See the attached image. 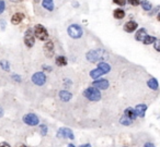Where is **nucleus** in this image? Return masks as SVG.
I'll use <instances>...</instances> for the list:
<instances>
[{"label": "nucleus", "mask_w": 160, "mask_h": 147, "mask_svg": "<svg viewBox=\"0 0 160 147\" xmlns=\"http://www.w3.org/2000/svg\"><path fill=\"white\" fill-rule=\"evenodd\" d=\"M44 50H45V53L48 58L53 57L54 55V43L52 40H48V42L45 43L44 45Z\"/></svg>", "instance_id": "nucleus-11"}, {"label": "nucleus", "mask_w": 160, "mask_h": 147, "mask_svg": "<svg viewBox=\"0 0 160 147\" xmlns=\"http://www.w3.org/2000/svg\"><path fill=\"white\" fill-rule=\"evenodd\" d=\"M144 147H156V146L152 144V143H146V144L144 145Z\"/></svg>", "instance_id": "nucleus-34"}, {"label": "nucleus", "mask_w": 160, "mask_h": 147, "mask_svg": "<svg viewBox=\"0 0 160 147\" xmlns=\"http://www.w3.org/2000/svg\"><path fill=\"white\" fill-rule=\"evenodd\" d=\"M98 68L100 69L101 71H103V73H104V74H107V73H109L110 71H111V66H110L109 63H107V62H104V61L99 62Z\"/></svg>", "instance_id": "nucleus-17"}, {"label": "nucleus", "mask_w": 160, "mask_h": 147, "mask_svg": "<svg viewBox=\"0 0 160 147\" xmlns=\"http://www.w3.org/2000/svg\"><path fill=\"white\" fill-rule=\"evenodd\" d=\"M153 47H155V49L158 51V53H160V39L156 40L155 44H153Z\"/></svg>", "instance_id": "nucleus-32"}, {"label": "nucleus", "mask_w": 160, "mask_h": 147, "mask_svg": "<svg viewBox=\"0 0 160 147\" xmlns=\"http://www.w3.org/2000/svg\"><path fill=\"white\" fill-rule=\"evenodd\" d=\"M43 68H44V70H46V71H52V68H51V67L43 66Z\"/></svg>", "instance_id": "nucleus-37"}, {"label": "nucleus", "mask_w": 160, "mask_h": 147, "mask_svg": "<svg viewBox=\"0 0 160 147\" xmlns=\"http://www.w3.org/2000/svg\"><path fill=\"white\" fill-rule=\"evenodd\" d=\"M140 6H142L144 11H150V10L152 9V5H151V2L148 1V0H142V1H140Z\"/></svg>", "instance_id": "nucleus-22"}, {"label": "nucleus", "mask_w": 160, "mask_h": 147, "mask_svg": "<svg viewBox=\"0 0 160 147\" xmlns=\"http://www.w3.org/2000/svg\"><path fill=\"white\" fill-rule=\"evenodd\" d=\"M157 40V38L155 36H150V35H146L145 38L142 39V43H144L145 45H151V44H155V42Z\"/></svg>", "instance_id": "nucleus-24"}, {"label": "nucleus", "mask_w": 160, "mask_h": 147, "mask_svg": "<svg viewBox=\"0 0 160 147\" xmlns=\"http://www.w3.org/2000/svg\"><path fill=\"white\" fill-rule=\"evenodd\" d=\"M146 35H147L146 30H145V29H140V30H138V31L136 32V34H135V39L138 40V42H142V39H144L145 36H146Z\"/></svg>", "instance_id": "nucleus-19"}, {"label": "nucleus", "mask_w": 160, "mask_h": 147, "mask_svg": "<svg viewBox=\"0 0 160 147\" xmlns=\"http://www.w3.org/2000/svg\"><path fill=\"white\" fill-rule=\"evenodd\" d=\"M83 96L87 99H89L90 101H99L101 99V93L98 88L93 87V86H90V87L85 90Z\"/></svg>", "instance_id": "nucleus-1"}, {"label": "nucleus", "mask_w": 160, "mask_h": 147, "mask_svg": "<svg viewBox=\"0 0 160 147\" xmlns=\"http://www.w3.org/2000/svg\"><path fill=\"white\" fill-rule=\"evenodd\" d=\"M157 20H158V21H159V22H160V11H159V12H158V13H157Z\"/></svg>", "instance_id": "nucleus-39"}, {"label": "nucleus", "mask_w": 160, "mask_h": 147, "mask_svg": "<svg viewBox=\"0 0 160 147\" xmlns=\"http://www.w3.org/2000/svg\"><path fill=\"white\" fill-rule=\"evenodd\" d=\"M6 10V3L3 0H0V14H2Z\"/></svg>", "instance_id": "nucleus-29"}, {"label": "nucleus", "mask_w": 160, "mask_h": 147, "mask_svg": "<svg viewBox=\"0 0 160 147\" xmlns=\"http://www.w3.org/2000/svg\"><path fill=\"white\" fill-rule=\"evenodd\" d=\"M55 62L58 67H65L67 64V58L65 56H58V57H56Z\"/></svg>", "instance_id": "nucleus-21"}, {"label": "nucleus", "mask_w": 160, "mask_h": 147, "mask_svg": "<svg viewBox=\"0 0 160 147\" xmlns=\"http://www.w3.org/2000/svg\"><path fill=\"white\" fill-rule=\"evenodd\" d=\"M120 122H121V124H123V125H131L132 123H133V120L127 118L126 116H123L122 118L120 119Z\"/></svg>", "instance_id": "nucleus-26"}, {"label": "nucleus", "mask_w": 160, "mask_h": 147, "mask_svg": "<svg viewBox=\"0 0 160 147\" xmlns=\"http://www.w3.org/2000/svg\"><path fill=\"white\" fill-rule=\"evenodd\" d=\"M40 129H41V134H42V135H46L47 134V126L45 124H42V125H40Z\"/></svg>", "instance_id": "nucleus-28"}, {"label": "nucleus", "mask_w": 160, "mask_h": 147, "mask_svg": "<svg viewBox=\"0 0 160 147\" xmlns=\"http://www.w3.org/2000/svg\"><path fill=\"white\" fill-rule=\"evenodd\" d=\"M68 147H76V146H75L73 144H69V145H68Z\"/></svg>", "instance_id": "nucleus-41"}, {"label": "nucleus", "mask_w": 160, "mask_h": 147, "mask_svg": "<svg viewBox=\"0 0 160 147\" xmlns=\"http://www.w3.org/2000/svg\"><path fill=\"white\" fill-rule=\"evenodd\" d=\"M67 33H68V35L70 36L71 38L78 39V38H80L82 36L83 30L79 24H71V25H69L68 29H67Z\"/></svg>", "instance_id": "nucleus-2"}, {"label": "nucleus", "mask_w": 160, "mask_h": 147, "mask_svg": "<svg viewBox=\"0 0 160 147\" xmlns=\"http://www.w3.org/2000/svg\"><path fill=\"white\" fill-rule=\"evenodd\" d=\"M113 2L115 3V5H118V6H121V7H124V6L126 5L127 0H113Z\"/></svg>", "instance_id": "nucleus-27"}, {"label": "nucleus", "mask_w": 160, "mask_h": 147, "mask_svg": "<svg viewBox=\"0 0 160 147\" xmlns=\"http://www.w3.org/2000/svg\"><path fill=\"white\" fill-rule=\"evenodd\" d=\"M134 110H135L136 116L139 117V118H144L145 112H146V110H147V105H145V103H139V105L136 106Z\"/></svg>", "instance_id": "nucleus-12"}, {"label": "nucleus", "mask_w": 160, "mask_h": 147, "mask_svg": "<svg viewBox=\"0 0 160 147\" xmlns=\"http://www.w3.org/2000/svg\"><path fill=\"white\" fill-rule=\"evenodd\" d=\"M12 2H20V1H22V0H11Z\"/></svg>", "instance_id": "nucleus-40"}, {"label": "nucleus", "mask_w": 160, "mask_h": 147, "mask_svg": "<svg viewBox=\"0 0 160 147\" xmlns=\"http://www.w3.org/2000/svg\"><path fill=\"white\" fill-rule=\"evenodd\" d=\"M0 68L2 69L3 71H6V72H9V71H10L9 61H8V60H6V59L0 60Z\"/></svg>", "instance_id": "nucleus-25"}, {"label": "nucleus", "mask_w": 160, "mask_h": 147, "mask_svg": "<svg viewBox=\"0 0 160 147\" xmlns=\"http://www.w3.org/2000/svg\"><path fill=\"white\" fill-rule=\"evenodd\" d=\"M42 6L47 11H53L54 8H55L53 0H42Z\"/></svg>", "instance_id": "nucleus-15"}, {"label": "nucleus", "mask_w": 160, "mask_h": 147, "mask_svg": "<svg viewBox=\"0 0 160 147\" xmlns=\"http://www.w3.org/2000/svg\"><path fill=\"white\" fill-rule=\"evenodd\" d=\"M87 59L89 60L90 62H97L98 60H103L107 55H105V51L104 50H101V49H98V50H90L87 53L86 55Z\"/></svg>", "instance_id": "nucleus-3"}, {"label": "nucleus", "mask_w": 160, "mask_h": 147, "mask_svg": "<svg viewBox=\"0 0 160 147\" xmlns=\"http://www.w3.org/2000/svg\"><path fill=\"white\" fill-rule=\"evenodd\" d=\"M24 44L27 45V47L29 48H32L35 44V36H34L33 33V30H28L25 32V35H24Z\"/></svg>", "instance_id": "nucleus-7"}, {"label": "nucleus", "mask_w": 160, "mask_h": 147, "mask_svg": "<svg viewBox=\"0 0 160 147\" xmlns=\"http://www.w3.org/2000/svg\"><path fill=\"white\" fill-rule=\"evenodd\" d=\"M138 24L135 22V21H128L124 24V31L127 32V33H133L137 30Z\"/></svg>", "instance_id": "nucleus-10"}, {"label": "nucleus", "mask_w": 160, "mask_h": 147, "mask_svg": "<svg viewBox=\"0 0 160 147\" xmlns=\"http://www.w3.org/2000/svg\"><path fill=\"white\" fill-rule=\"evenodd\" d=\"M31 80H32V82L35 84V85L43 86L45 83H46L47 77H46V75H45L44 72H36V73H34V74L32 75Z\"/></svg>", "instance_id": "nucleus-6"}, {"label": "nucleus", "mask_w": 160, "mask_h": 147, "mask_svg": "<svg viewBox=\"0 0 160 147\" xmlns=\"http://www.w3.org/2000/svg\"><path fill=\"white\" fill-rule=\"evenodd\" d=\"M58 96H59L60 100L64 101V103H67V101H69L72 98V94L70 92H68V90H60Z\"/></svg>", "instance_id": "nucleus-13"}, {"label": "nucleus", "mask_w": 160, "mask_h": 147, "mask_svg": "<svg viewBox=\"0 0 160 147\" xmlns=\"http://www.w3.org/2000/svg\"><path fill=\"white\" fill-rule=\"evenodd\" d=\"M79 147H91V145L90 144H82V145H80Z\"/></svg>", "instance_id": "nucleus-38"}, {"label": "nucleus", "mask_w": 160, "mask_h": 147, "mask_svg": "<svg viewBox=\"0 0 160 147\" xmlns=\"http://www.w3.org/2000/svg\"><path fill=\"white\" fill-rule=\"evenodd\" d=\"M3 112H5V111H3L2 107H1V106H0V118H1V117L3 116Z\"/></svg>", "instance_id": "nucleus-36"}, {"label": "nucleus", "mask_w": 160, "mask_h": 147, "mask_svg": "<svg viewBox=\"0 0 160 147\" xmlns=\"http://www.w3.org/2000/svg\"><path fill=\"white\" fill-rule=\"evenodd\" d=\"M23 19H24V14H23V13H20V12H18V13H14L13 16H11V23L13 25H18V24H20V23L22 22Z\"/></svg>", "instance_id": "nucleus-14"}, {"label": "nucleus", "mask_w": 160, "mask_h": 147, "mask_svg": "<svg viewBox=\"0 0 160 147\" xmlns=\"http://www.w3.org/2000/svg\"><path fill=\"white\" fill-rule=\"evenodd\" d=\"M113 16L115 19H118V20H122L125 16V11L123 9H115L113 11Z\"/></svg>", "instance_id": "nucleus-23"}, {"label": "nucleus", "mask_w": 160, "mask_h": 147, "mask_svg": "<svg viewBox=\"0 0 160 147\" xmlns=\"http://www.w3.org/2000/svg\"><path fill=\"white\" fill-rule=\"evenodd\" d=\"M147 85H148V87L150 88V90H157L158 87H159L158 81L155 79V77H151V79H149L148 82H147Z\"/></svg>", "instance_id": "nucleus-18"}, {"label": "nucleus", "mask_w": 160, "mask_h": 147, "mask_svg": "<svg viewBox=\"0 0 160 147\" xmlns=\"http://www.w3.org/2000/svg\"><path fill=\"white\" fill-rule=\"evenodd\" d=\"M0 147H11L8 143L6 142H2V143H0Z\"/></svg>", "instance_id": "nucleus-33"}, {"label": "nucleus", "mask_w": 160, "mask_h": 147, "mask_svg": "<svg viewBox=\"0 0 160 147\" xmlns=\"http://www.w3.org/2000/svg\"><path fill=\"white\" fill-rule=\"evenodd\" d=\"M57 137L60 138H69V140H73L75 135H73L72 131L68 127H65V129H60L57 132Z\"/></svg>", "instance_id": "nucleus-8"}, {"label": "nucleus", "mask_w": 160, "mask_h": 147, "mask_svg": "<svg viewBox=\"0 0 160 147\" xmlns=\"http://www.w3.org/2000/svg\"><path fill=\"white\" fill-rule=\"evenodd\" d=\"M20 147H27V146H25V145H21Z\"/></svg>", "instance_id": "nucleus-42"}, {"label": "nucleus", "mask_w": 160, "mask_h": 147, "mask_svg": "<svg viewBox=\"0 0 160 147\" xmlns=\"http://www.w3.org/2000/svg\"><path fill=\"white\" fill-rule=\"evenodd\" d=\"M103 74H104V73H103V71H101L99 68L93 69L92 71H90V76H91V79H93V80L100 79Z\"/></svg>", "instance_id": "nucleus-16"}, {"label": "nucleus", "mask_w": 160, "mask_h": 147, "mask_svg": "<svg viewBox=\"0 0 160 147\" xmlns=\"http://www.w3.org/2000/svg\"><path fill=\"white\" fill-rule=\"evenodd\" d=\"M127 1H128L133 7H137V6L140 5V0H127Z\"/></svg>", "instance_id": "nucleus-30"}, {"label": "nucleus", "mask_w": 160, "mask_h": 147, "mask_svg": "<svg viewBox=\"0 0 160 147\" xmlns=\"http://www.w3.org/2000/svg\"><path fill=\"white\" fill-rule=\"evenodd\" d=\"M0 24H1V29L5 30V25H6V22L3 20H0Z\"/></svg>", "instance_id": "nucleus-35"}, {"label": "nucleus", "mask_w": 160, "mask_h": 147, "mask_svg": "<svg viewBox=\"0 0 160 147\" xmlns=\"http://www.w3.org/2000/svg\"><path fill=\"white\" fill-rule=\"evenodd\" d=\"M33 33L34 36L40 40H46L48 37V32L42 24H36L33 29Z\"/></svg>", "instance_id": "nucleus-4"}, {"label": "nucleus", "mask_w": 160, "mask_h": 147, "mask_svg": "<svg viewBox=\"0 0 160 147\" xmlns=\"http://www.w3.org/2000/svg\"><path fill=\"white\" fill-rule=\"evenodd\" d=\"M22 120L25 124L30 125V126H36V125L40 124V119H38V117L36 116L35 113H32V112L24 114Z\"/></svg>", "instance_id": "nucleus-5"}, {"label": "nucleus", "mask_w": 160, "mask_h": 147, "mask_svg": "<svg viewBox=\"0 0 160 147\" xmlns=\"http://www.w3.org/2000/svg\"><path fill=\"white\" fill-rule=\"evenodd\" d=\"M124 116H126L127 118H129L133 121L136 120V118H137V116H136V113H135V110H134L133 108H127L124 111Z\"/></svg>", "instance_id": "nucleus-20"}, {"label": "nucleus", "mask_w": 160, "mask_h": 147, "mask_svg": "<svg viewBox=\"0 0 160 147\" xmlns=\"http://www.w3.org/2000/svg\"><path fill=\"white\" fill-rule=\"evenodd\" d=\"M11 77H12V80H13V81L18 82V83H20V82L22 81V79H21V76L19 74H12Z\"/></svg>", "instance_id": "nucleus-31"}, {"label": "nucleus", "mask_w": 160, "mask_h": 147, "mask_svg": "<svg viewBox=\"0 0 160 147\" xmlns=\"http://www.w3.org/2000/svg\"><path fill=\"white\" fill-rule=\"evenodd\" d=\"M92 86L96 88H98L99 90H107L108 87L110 86V83L108 80L104 79H100V80H94V82L92 83Z\"/></svg>", "instance_id": "nucleus-9"}]
</instances>
